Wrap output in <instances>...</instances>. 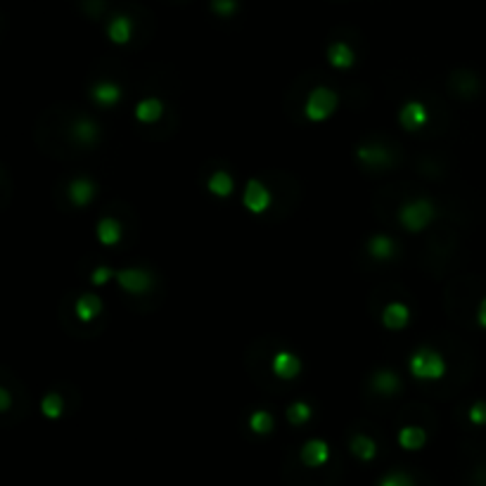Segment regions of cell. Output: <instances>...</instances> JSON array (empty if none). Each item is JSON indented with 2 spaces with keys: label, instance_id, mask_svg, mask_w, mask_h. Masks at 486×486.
<instances>
[{
  "label": "cell",
  "instance_id": "cell-6",
  "mask_svg": "<svg viewBox=\"0 0 486 486\" xmlns=\"http://www.w3.org/2000/svg\"><path fill=\"white\" fill-rule=\"evenodd\" d=\"M398 119H401V123L406 128L415 130V128H420L422 123L427 121V112H425V107H422L420 102H408L406 107H403L401 114H398Z\"/></svg>",
  "mask_w": 486,
  "mask_h": 486
},
{
  "label": "cell",
  "instance_id": "cell-7",
  "mask_svg": "<svg viewBox=\"0 0 486 486\" xmlns=\"http://www.w3.org/2000/svg\"><path fill=\"white\" fill-rule=\"evenodd\" d=\"M302 460L309 467L323 465L328 460V444L325 441H309V444L302 448Z\"/></svg>",
  "mask_w": 486,
  "mask_h": 486
},
{
  "label": "cell",
  "instance_id": "cell-20",
  "mask_svg": "<svg viewBox=\"0 0 486 486\" xmlns=\"http://www.w3.org/2000/svg\"><path fill=\"white\" fill-rule=\"evenodd\" d=\"M41 408H43V415L60 417V413H62V398L58 394H48L46 398H43Z\"/></svg>",
  "mask_w": 486,
  "mask_h": 486
},
{
  "label": "cell",
  "instance_id": "cell-25",
  "mask_svg": "<svg viewBox=\"0 0 486 486\" xmlns=\"http://www.w3.org/2000/svg\"><path fill=\"white\" fill-rule=\"evenodd\" d=\"M375 384H377V389H382L384 394H387V391H391V389L398 387V379H396L394 375H391V372H379L377 379H375Z\"/></svg>",
  "mask_w": 486,
  "mask_h": 486
},
{
  "label": "cell",
  "instance_id": "cell-30",
  "mask_svg": "<svg viewBox=\"0 0 486 486\" xmlns=\"http://www.w3.org/2000/svg\"><path fill=\"white\" fill-rule=\"evenodd\" d=\"M477 318H479V323H482V328H486V299L482 304H479V313H477Z\"/></svg>",
  "mask_w": 486,
  "mask_h": 486
},
{
  "label": "cell",
  "instance_id": "cell-1",
  "mask_svg": "<svg viewBox=\"0 0 486 486\" xmlns=\"http://www.w3.org/2000/svg\"><path fill=\"white\" fill-rule=\"evenodd\" d=\"M410 370L417 379H439L446 372V363L432 349H420L410 360Z\"/></svg>",
  "mask_w": 486,
  "mask_h": 486
},
{
  "label": "cell",
  "instance_id": "cell-9",
  "mask_svg": "<svg viewBox=\"0 0 486 486\" xmlns=\"http://www.w3.org/2000/svg\"><path fill=\"white\" fill-rule=\"evenodd\" d=\"M408 309L403 306V304H389L387 309H384V313H382V320H384V325L391 328V330H398V328H403L408 323Z\"/></svg>",
  "mask_w": 486,
  "mask_h": 486
},
{
  "label": "cell",
  "instance_id": "cell-16",
  "mask_svg": "<svg viewBox=\"0 0 486 486\" xmlns=\"http://www.w3.org/2000/svg\"><path fill=\"white\" fill-rule=\"evenodd\" d=\"M100 313V299L97 297H81L76 302V316L81 320H93Z\"/></svg>",
  "mask_w": 486,
  "mask_h": 486
},
{
  "label": "cell",
  "instance_id": "cell-12",
  "mask_svg": "<svg viewBox=\"0 0 486 486\" xmlns=\"http://www.w3.org/2000/svg\"><path fill=\"white\" fill-rule=\"evenodd\" d=\"M95 195V188H93V183H88V180L79 178L72 183L69 188V197L74 199V204H79V207H86V204L90 202V197Z\"/></svg>",
  "mask_w": 486,
  "mask_h": 486
},
{
  "label": "cell",
  "instance_id": "cell-17",
  "mask_svg": "<svg viewBox=\"0 0 486 486\" xmlns=\"http://www.w3.org/2000/svg\"><path fill=\"white\" fill-rule=\"evenodd\" d=\"M119 233H121L119 223L112 221V219H104L97 226V238H100V242H104V245H114V242L119 240Z\"/></svg>",
  "mask_w": 486,
  "mask_h": 486
},
{
  "label": "cell",
  "instance_id": "cell-10",
  "mask_svg": "<svg viewBox=\"0 0 486 486\" xmlns=\"http://www.w3.org/2000/svg\"><path fill=\"white\" fill-rule=\"evenodd\" d=\"M328 58L335 67H339V69H349V67L353 65V53L346 43H332L328 50Z\"/></svg>",
  "mask_w": 486,
  "mask_h": 486
},
{
  "label": "cell",
  "instance_id": "cell-19",
  "mask_svg": "<svg viewBox=\"0 0 486 486\" xmlns=\"http://www.w3.org/2000/svg\"><path fill=\"white\" fill-rule=\"evenodd\" d=\"M370 252L375 254L377 259H387L391 252H394V245H391L389 238H372L370 240Z\"/></svg>",
  "mask_w": 486,
  "mask_h": 486
},
{
  "label": "cell",
  "instance_id": "cell-23",
  "mask_svg": "<svg viewBox=\"0 0 486 486\" xmlns=\"http://www.w3.org/2000/svg\"><path fill=\"white\" fill-rule=\"evenodd\" d=\"M290 420L295 422V425H299V422H306L309 420V415H311V410L306 403H295V406L290 408Z\"/></svg>",
  "mask_w": 486,
  "mask_h": 486
},
{
  "label": "cell",
  "instance_id": "cell-13",
  "mask_svg": "<svg viewBox=\"0 0 486 486\" xmlns=\"http://www.w3.org/2000/svg\"><path fill=\"white\" fill-rule=\"evenodd\" d=\"M119 97H121L119 86L109 83V81H104V83H97L95 88H93V100H95V102H100V104H114Z\"/></svg>",
  "mask_w": 486,
  "mask_h": 486
},
{
  "label": "cell",
  "instance_id": "cell-18",
  "mask_svg": "<svg viewBox=\"0 0 486 486\" xmlns=\"http://www.w3.org/2000/svg\"><path fill=\"white\" fill-rule=\"evenodd\" d=\"M209 190L214 192V195H230V190H233V180H230V176L226 171H219L214 173V176L209 178Z\"/></svg>",
  "mask_w": 486,
  "mask_h": 486
},
{
  "label": "cell",
  "instance_id": "cell-11",
  "mask_svg": "<svg viewBox=\"0 0 486 486\" xmlns=\"http://www.w3.org/2000/svg\"><path fill=\"white\" fill-rule=\"evenodd\" d=\"M273 367H276V372H278L280 377L292 379L299 370H302V363H299V358L292 356V353H278Z\"/></svg>",
  "mask_w": 486,
  "mask_h": 486
},
{
  "label": "cell",
  "instance_id": "cell-5",
  "mask_svg": "<svg viewBox=\"0 0 486 486\" xmlns=\"http://www.w3.org/2000/svg\"><path fill=\"white\" fill-rule=\"evenodd\" d=\"M107 34H109V39L114 41V43L123 46V43L130 41V34H133V24H130V20H128L126 15H116L114 20L109 22Z\"/></svg>",
  "mask_w": 486,
  "mask_h": 486
},
{
  "label": "cell",
  "instance_id": "cell-3",
  "mask_svg": "<svg viewBox=\"0 0 486 486\" xmlns=\"http://www.w3.org/2000/svg\"><path fill=\"white\" fill-rule=\"evenodd\" d=\"M398 216H401V223L406 228L420 230V228H425L429 219L434 216V207L427 202V199H417V202L406 204V207L398 211Z\"/></svg>",
  "mask_w": 486,
  "mask_h": 486
},
{
  "label": "cell",
  "instance_id": "cell-2",
  "mask_svg": "<svg viewBox=\"0 0 486 486\" xmlns=\"http://www.w3.org/2000/svg\"><path fill=\"white\" fill-rule=\"evenodd\" d=\"M335 107H337V95H335V90H330V88H316L309 95L306 116H309V119H313V121L328 119V116L335 112Z\"/></svg>",
  "mask_w": 486,
  "mask_h": 486
},
{
  "label": "cell",
  "instance_id": "cell-8",
  "mask_svg": "<svg viewBox=\"0 0 486 486\" xmlns=\"http://www.w3.org/2000/svg\"><path fill=\"white\" fill-rule=\"evenodd\" d=\"M116 280L121 283L123 290L128 292H145L149 288V278L145 276L142 271H121L119 276H116Z\"/></svg>",
  "mask_w": 486,
  "mask_h": 486
},
{
  "label": "cell",
  "instance_id": "cell-14",
  "mask_svg": "<svg viewBox=\"0 0 486 486\" xmlns=\"http://www.w3.org/2000/svg\"><path fill=\"white\" fill-rule=\"evenodd\" d=\"M398 444L403 448H408V451H415V448H420L425 444V432H422L420 427H406L398 434Z\"/></svg>",
  "mask_w": 486,
  "mask_h": 486
},
{
  "label": "cell",
  "instance_id": "cell-26",
  "mask_svg": "<svg viewBox=\"0 0 486 486\" xmlns=\"http://www.w3.org/2000/svg\"><path fill=\"white\" fill-rule=\"evenodd\" d=\"M470 420L477 425H486V403H475L470 408Z\"/></svg>",
  "mask_w": 486,
  "mask_h": 486
},
{
  "label": "cell",
  "instance_id": "cell-15",
  "mask_svg": "<svg viewBox=\"0 0 486 486\" xmlns=\"http://www.w3.org/2000/svg\"><path fill=\"white\" fill-rule=\"evenodd\" d=\"M135 116H138L140 121H157L161 116V102L154 97L142 100L138 104V109H135Z\"/></svg>",
  "mask_w": 486,
  "mask_h": 486
},
{
  "label": "cell",
  "instance_id": "cell-22",
  "mask_svg": "<svg viewBox=\"0 0 486 486\" xmlns=\"http://www.w3.org/2000/svg\"><path fill=\"white\" fill-rule=\"evenodd\" d=\"M211 10L221 17H230L238 10V0H211Z\"/></svg>",
  "mask_w": 486,
  "mask_h": 486
},
{
  "label": "cell",
  "instance_id": "cell-21",
  "mask_svg": "<svg viewBox=\"0 0 486 486\" xmlns=\"http://www.w3.org/2000/svg\"><path fill=\"white\" fill-rule=\"evenodd\" d=\"M353 451H356V456L365 458V460H370L372 456H375V446H372V441L365 439V437L353 439Z\"/></svg>",
  "mask_w": 486,
  "mask_h": 486
},
{
  "label": "cell",
  "instance_id": "cell-27",
  "mask_svg": "<svg viewBox=\"0 0 486 486\" xmlns=\"http://www.w3.org/2000/svg\"><path fill=\"white\" fill-rule=\"evenodd\" d=\"M379 486H410V479L406 475H389L382 479Z\"/></svg>",
  "mask_w": 486,
  "mask_h": 486
},
{
  "label": "cell",
  "instance_id": "cell-24",
  "mask_svg": "<svg viewBox=\"0 0 486 486\" xmlns=\"http://www.w3.org/2000/svg\"><path fill=\"white\" fill-rule=\"evenodd\" d=\"M273 425V420H271V415L268 413H257L252 417V429L254 432H259V434H266L268 429H271Z\"/></svg>",
  "mask_w": 486,
  "mask_h": 486
},
{
  "label": "cell",
  "instance_id": "cell-28",
  "mask_svg": "<svg viewBox=\"0 0 486 486\" xmlns=\"http://www.w3.org/2000/svg\"><path fill=\"white\" fill-rule=\"evenodd\" d=\"M112 276H114V273H112L109 268H97V271L93 273V283H95V285H102L104 280L112 278Z\"/></svg>",
  "mask_w": 486,
  "mask_h": 486
},
{
  "label": "cell",
  "instance_id": "cell-29",
  "mask_svg": "<svg viewBox=\"0 0 486 486\" xmlns=\"http://www.w3.org/2000/svg\"><path fill=\"white\" fill-rule=\"evenodd\" d=\"M10 406H12L10 394H8V391H5L3 387H0V413H3V410H8Z\"/></svg>",
  "mask_w": 486,
  "mask_h": 486
},
{
  "label": "cell",
  "instance_id": "cell-4",
  "mask_svg": "<svg viewBox=\"0 0 486 486\" xmlns=\"http://www.w3.org/2000/svg\"><path fill=\"white\" fill-rule=\"evenodd\" d=\"M268 202H271V195L259 180H249L247 190H245V207L254 214H261V211L268 209Z\"/></svg>",
  "mask_w": 486,
  "mask_h": 486
}]
</instances>
